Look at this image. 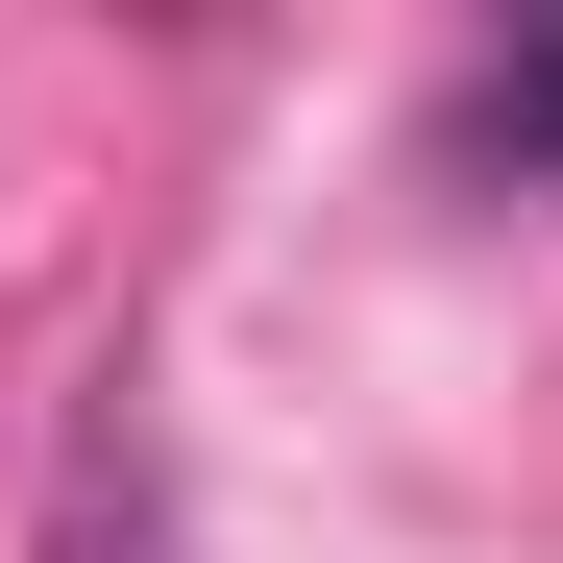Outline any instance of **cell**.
Returning <instances> with one entry per match:
<instances>
[{"instance_id": "6da1fadb", "label": "cell", "mask_w": 563, "mask_h": 563, "mask_svg": "<svg viewBox=\"0 0 563 563\" xmlns=\"http://www.w3.org/2000/svg\"><path fill=\"white\" fill-rule=\"evenodd\" d=\"M490 147H515V172H563V25H539V49L490 74Z\"/></svg>"}]
</instances>
